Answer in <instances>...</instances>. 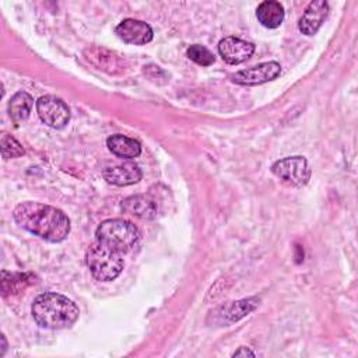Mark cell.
<instances>
[{"mask_svg": "<svg viewBox=\"0 0 358 358\" xmlns=\"http://www.w3.org/2000/svg\"><path fill=\"white\" fill-rule=\"evenodd\" d=\"M13 215L20 227L49 242H62L70 232L69 217L49 204L24 201L14 208Z\"/></svg>", "mask_w": 358, "mask_h": 358, "instance_id": "obj_1", "label": "cell"}, {"mask_svg": "<svg viewBox=\"0 0 358 358\" xmlns=\"http://www.w3.org/2000/svg\"><path fill=\"white\" fill-rule=\"evenodd\" d=\"M31 312L41 327L52 330L71 327L80 316L77 305L57 292L39 294L32 302Z\"/></svg>", "mask_w": 358, "mask_h": 358, "instance_id": "obj_2", "label": "cell"}, {"mask_svg": "<svg viewBox=\"0 0 358 358\" xmlns=\"http://www.w3.org/2000/svg\"><path fill=\"white\" fill-rule=\"evenodd\" d=\"M95 238L98 242L120 252L126 253L134 249L140 239V232L137 227L122 218H110L102 221L96 231H95Z\"/></svg>", "mask_w": 358, "mask_h": 358, "instance_id": "obj_3", "label": "cell"}, {"mask_svg": "<svg viewBox=\"0 0 358 358\" xmlns=\"http://www.w3.org/2000/svg\"><path fill=\"white\" fill-rule=\"evenodd\" d=\"M85 263L91 274L99 281H112L123 270L122 253L95 241L87 250Z\"/></svg>", "mask_w": 358, "mask_h": 358, "instance_id": "obj_4", "label": "cell"}, {"mask_svg": "<svg viewBox=\"0 0 358 358\" xmlns=\"http://www.w3.org/2000/svg\"><path fill=\"white\" fill-rule=\"evenodd\" d=\"M271 172L284 183L291 186H303L310 179V168L306 158L301 155L287 157L271 165Z\"/></svg>", "mask_w": 358, "mask_h": 358, "instance_id": "obj_5", "label": "cell"}, {"mask_svg": "<svg viewBox=\"0 0 358 358\" xmlns=\"http://www.w3.org/2000/svg\"><path fill=\"white\" fill-rule=\"evenodd\" d=\"M36 112L41 120L53 129H62L70 120V108L64 101L53 95L41 96L36 101Z\"/></svg>", "mask_w": 358, "mask_h": 358, "instance_id": "obj_6", "label": "cell"}, {"mask_svg": "<svg viewBox=\"0 0 358 358\" xmlns=\"http://www.w3.org/2000/svg\"><path fill=\"white\" fill-rule=\"evenodd\" d=\"M280 73L281 66L277 62H266L235 73L232 81L239 85H259L277 78Z\"/></svg>", "mask_w": 358, "mask_h": 358, "instance_id": "obj_7", "label": "cell"}, {"mask_svg": "<svg viewBox=\"0 0 358 358\" xmlns=\"http://www.w3.org/2000/svg\"><path fill=\"white\" fill-rule=\"evenodd\" d=\"M116 35L126 43L130 45H145L152 39L151 27L140 20L126 18L116 28Z\"/></svg>", "mask_w": 358, "mask_h": 358, "instance_id": "obj_8", "label": "cell"}, {"mask_svg": "<svg viewBox=\"0 0 358 358\" xmlns=\"http://www.w3.org/2000/svg\"><path fill=\"white\" fill-rule=\"evenodd\" d=\"M218 52L228 64H239L253 55L255 45L235 36H227L220 41Z\"/></svg>", "mask_w": 358, "mask_h": 358, "instance_id": "obj_9", "label": "cell"}, {"mask_svg": "<svg viewBox=\"0 0 358 358\" xmlns=\"http://www.w3.org/2000/svg\"><path fill=\"white\" fill-rule=\"evenodd\" d=\"M329 14V4L324 0H315L308 4L302 17L299 18L298 28L302 34L315 35Z\"/></svg>", "mask_w": 358, "mask_h": 358, "instance_id": "obj_10", "label": "cell"}, {"mask_svg": "<svg viewBox=\"0 0 358 358\" xmlns=\"http://www.w3.org/2000/svg\"><path fill=\"white\" fill-rule=\"evenodd\" d=\"M120 208L123 213L130 214L133 217L141 220H154L158 214V206L155 200L150 199L144 194L129 196L120 203Z\"/></svg>", "mask_w": 358, "mask_h": 358, "instance_id": "obj_11", "label": "cell"}, {"mask_svg": "<svg viewBox=\"0 0 358 358\" xmlns=\"http://www.w3.org/2000/svg\"><path fill=\"white\" fill-rule=\"evenodd\" d=\"M257 305H259V298H248V299L229 302L214 312V322L224 323V324L236 322L241 317L249 315L252 310H255Z\"/></svg>", "mask_w": 358, "mask_h": 358, "instance_id": "obj_12", "label": "cell"}, {"mask_svg": "<svg viewBox=\"0 0 358 358\" xmlns=\"http://www.w3.org/2000/svg\"><path fill=\"white\" fill-rule=\"evenodd\" d=\"M143 176L141 169L134 162H124L103 169V178L108 183L115 186H129L137 183Z\"/></svg>", "mask_w": 358, "mask_h": 358, "instance_id": "obj_13", "label": "cell"}, {"mask_svg": "<svg viewBox=\"0 0 358 358\" xmlns=\"http://www.w3.org/2000/svg\"><path fill=\"white\" fill-rule=\"evenodd\" d=\"M106 145L109 151L119 158L131 159L141 154V144L137 140L123 134H113L108 137Z\"/></svg>", "mask_w": 358, "mask_h": 358, "instance_id": "obj_14", "label": "cell"}, {"mask_svg": "<svg viewBox=\"0 0 358 358\" xmlns=\"http://www.w3.org/2000/svg\"><path fill=\"white\" fill-rule=\"evenodd\" d=\"M256 17L263 27L277 28L284 21V7L274 0L263 1L256 8Z\"/></svg>", "mask_w": 358, "mask_h": 358, "instance_id": "obj_15", "label": "cell"}, {"mask_svg": "<svg viewBox=\"0 0 358 358\" xmlns=\"http://www.w3.org/2000/svg\"><path fill=\"white\" fill-rule=\"evenodd\" d=\"M32 105V96L25 91H18L11 96L8 102V113L15 123H21L28 119Z\"/></svg>", "mask_w": 358, "mask_h": 358, "instance_id": "obj_16", "label": "cell"}, {"mask_svg": "<svg viewBox=\"0 0 358 358\" xmlns=\"http://www.w3.org/2000/svg\"><path fill=\"white\" fill-rule=\"evenodd\" d=\"M0 144H1V154L6 159L7 158H18L24 154V148H22L21 143L7 133H3Z\"/></svg>", "mask_w": 358, "mask_h": 358, "instance_id": "obj_17", "label": "cell"}, {"mask_svg": "<svg viewBox=\"0 0 358 358\" xmlns=\"http://www.w3.org/2000/svg\"><path fill=\"white\" fill-rule=\"evenodd\" d=\"M186 53L190 60H193L194 63H197L200 66H210L215 60L214 55L207 48H204L201 45H192Z\"/></svg>", "mask_w": 358, "mask_h": 358, "instance_id": "obj_18", "label": "cell"}, {"mask_svg": "<svg viewBox=\"0 0 358 358\" xmlns=\"http://www.w3.org/2000/svg\"><path fill=\"white\" fill-rule=\"evenodd\" d=\"M245 355L255 357V352H253V351H250V350H249V348H246V347H241L239 350H236V351L232 354V357H245Z\"/></svg>", "mask_w": 358, "mask_h": 358, "instance_id": "obj_19", "label": "cell"}]
</instances>
